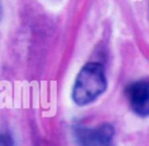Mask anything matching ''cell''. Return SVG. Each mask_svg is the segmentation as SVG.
<instances>
[{
  "instance_id": "cell-1",
  "label": "cell",
  "mask_w": 149,
  "mask_h": 146,
  "mask_svg": "<svg viewBox=\"0 0 149 146\" xmlns=\"http://www.w3.org/2000/svg\"><path fill=\"white\" fill-rule=\"evenodd\" d=\"M108 88L106 70L100 62H89L81 68L72 89V100L77 106L93 103Z\"/></svg>"
},
{
  "instance_id": "cell-2",
  "label": "cell",
  "mask_w": 149,
  "mask_h": 146,
  "mask_svg": "<svg viewBox=\"0 0 149 146\" xmlns=\"http://www.w3.org/2000/svg\"><path fill=\"white\" fill-rule=\"evenodd\" d=\"M116 129L109 122L97 126L77 124L73 127V137L78 146H115Z\"/></svg>"
},
{
  "instance_id": "cell-3",
  "label": "cell",
  "mask_w": 149,
  "mask_h": 146,
  "mask_svg": "<svg viewBox=\"0 0 149 146\" xmlns=\"http://www.w3.org/2000/svg\"><path fill=\"white\" fill-rule=\"evenodd\" d=\"M126 98L135 115L149 117V79L132 82L126 87Z\"/></svg>"
},
{
  "instance_id": "cell-4",
  "label": "cell",
  "mask_w": 149,
  "mask_h": 146,
  "mask_svg": "<svg viewBox=\"0 0 149 146\" xmlns=\"http://www.w3.org/2000/svg\"><path fill=\"white\" fill-rule=\"evenodd\" d=\"M0 146H13V141L9 135H0Z\"/></svg>"
}]
</instances>
